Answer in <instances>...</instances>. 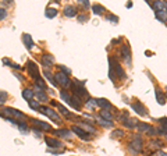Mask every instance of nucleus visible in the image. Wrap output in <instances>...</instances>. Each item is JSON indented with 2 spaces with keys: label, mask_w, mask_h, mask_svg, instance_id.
<instances>
[{
  "label": "nucleus",
  "mask_w": 167,
  "mask_h": 156,
  "mask_svg": "<svg viewBox=\"0 0 167 156\" xmlns=\"http://www.w3.org/2000/svg\"><path fill=\"white\" fill-rule=\"evenodd\" d=\"M155 93H156V99H158V103H159V105H164V103H166V96L161 93V91L159 89V88H156V89H155Z\"/></svg>",
  "instance_id": "obj_25"
},
{
  "label": "nucleus",
  "mask_w": 167,
  "mask_h": 156,
  "mask_svg": "<svg viewBox=\"0 0 167 156\" xmlns=\"http://www.w3.org/2000/svg\"><path fill=\"white\" fill-rule=\"evenodd\" d=\"M106 20H109V21H112V22H116V24H117V22H119V17H116V15H106Z\"/></svg>",
  "instance_id": "obj_39"
},
{
  "label": "nucleus",
  "mask_w": 167,
  "mask_h": 156,
  "mask_svg": "<svg viewBox=\"0 0 167 156\" xmlns=\"http://www.w3.org/2000/svg\"><path fill=\"white\" fill-rule=\"evenodd\" d=\"M79 127H81L82 130H85L86 132H89V134H95L96 132V130H95V127H92L89 123H85V121H82V123H78Z\"/></svg>",
  "instance_id": "obj_24"
},
{
  "label": "nucleus",
  "mask_w": 167,
  "mask_h": 156,
  "mask_svg": "<svg viewBox=\"0 0 167 156\" xmlns=\"http://www.w3.org/2000/svg\"><path fill=\"white\" fill-rule=\"evenodd\" d=\"M35 96V92H33L32 89H28V88H25L24 91H22V98H24L25 100H32V98Z\"/></svg>",
  "instance_id": "obj_26"
},
{
  "label": "nucleus",
  "mask_w": 167,
  "mask_h": 156,
  "mask_svg": "<svg viewBox=\"0 0 167 156\" xmlns=\"http://www.w3.org/2000/svg\"><path fill=\"white\" fill-rule=\"evenodd\" d=\"M166 3H167V2H166Z\"/></svg>",
  "instance_id": "obj_53"
},
{
  "label": "nucleus",
  "mask_w": 167,
  "mask_h": 156,
  "mask_svg": "<svg viewBox=\"0 0 167 156\" xmlns=\"http://www.w3.org/2000/svg\"><path fill=\"white\" fill-rule=\"evenodd\" d=\"M3 63L7 64V66H11V61H10L9 59H3Z\"/></svg>",
  "instance_id": "obj_49"
},
{
  "label": "nucleus",
  "mask_w": 167,
  "mask_h": 156,
  "mask_svg": "<svg viewBox=\"0 0 167 156\" xmlns=\"http://www.w3.org/2000/svg\"><path fill=\"white\" fill-rule=\"evenodd\" d=\"M45 141H46V144L50 146V149H60L61 146H63V144H61L59 139H55V138H50V137H46L45 138ZM63 149V148H61Z\"/></svg>",
  "instance_id": "obj_13"
},
{
  "label": "nucleus",
  "mask_w": 167,
  "mask_h": 156,
  "mask_svg": "<svg viewBox=\"0 0 167 156\" xmlns=\"http://www.w3.org/2000/svg\"><path fill=\"white\" fill-rule=\"evenodd\" d=\"M155 156H167L166 152H161V150H158V152L155 153Z\"/></svg>",
  "instance_id": "obj_47"
},
{
  "label": "nucleus",
  "mask_w": 167,
  "mask_h": 156,
  "mask_svg": "<svg viewBox=\"0 0 167 156\" xmlns=\"http://www.w3.org/2000/svg\"><path fill=\"white\" fill-rule=\"evenodd\" d=\"M32 132L35 134V137H36V138H42V132L38 131V128H32Z\"/></svg>",
  "instance_id": "obj_44"
},
{
  "label": "nucleus",
  "mask_w": 167,
  "mask_h": 156,
  "mask_svg": "<svg viewBox=\"0 0 167 156\" xmlns=\"http://www.w3.org/2000/svg\"><path fill=\"white\" fill-rule=\"evenodd\" d=\"M15 126L20 128V131L24 132V134H27L28 131H29V128H28V124L27 123H22V121H17V124Z\"/></svg>",
  "instance_id": "obj_34"
},
{
  "label": "nucleus",
  "mask_w": 167,
  "mask_h": 156,
  "mask_svg": "<svg viewBox=\"0 0 167 156\" xmlns=\"http://www.w3.org/2000/svg\"><path fill=\"white\" fill-rule=\"evenodd\" d=\"M33 92H35V96H36V99L39 100V102H47V99H49L47 95H46L45 91H42L39 87L35 85V91H33Z\"/></svg>",
  "instance_id": "obj_15"
},
{
  "label": "nucleus",
  "mask_w": 167,
  "mask_h": 156,
  "mask_svg": "<svg viewBox=\"0 0 167 156\" xmlns=\"http://www.w3.org/2000/svg\"><path fill=\"white\" fill-rule=\"evenodd\" d=\"M7 100V92L6 91H0V105H3Z\"/></svg>",
  "instance_id": "obj_38"
},
{
  "label": "nucleus",
  "mask_w": 167,
  "mask_h": 156,
  "mask_svg": "<svg viewBox=\"0 0 167 156\" xmlns=\"http://www.w3.org/2000/svg\"><path fill=\"white\" fill-rule=\"evenodd\" d=\"M56 15H57V10L56 9H46V13H45V17L46 18H55Z\"/></svg>",
  "instance_id": "obj_33"
},
{
  "label": "nucleus",
  "mask_w": 167,
  "mask_h": 156,
  "mask_svg": "<svg viewBox=\"0 0 167 156\" xmlns=\"http://www.w3.org/2000/svg\"><path fill=\"white\" fill-rule=\"evenodd\" d=\"M121 57H123V60H124L128 66H131V50H130V46H127V45L121 46Z\"/></svg>",
  "instance_id": "obj_12"
},
{
  "label": "nucleus",
  "mask_w": 167,
  "mask_h": 156,
  "mask_svg": "<svg viewBox=\"0 0 167 156\" xmlns=\"http://www.w3.org/2000/svg\"><path fill=\"white\" fill-rule=\"evenodd\" d=\"M131 107H132V110L135 113L139 114V116H148V110H146V107L141 102H132L131 103Z\"/></svg>",
  "instance_id": "obj_9"
},
{
  "label": "nucleus",
  "mask_w": 167,
  "mask_h": 156,
  "mask_svg": "<svg viewBox=\"0 0 167 156\" xmlns=\"http://www.w3.org/2000/svg\"><path fill=\"white\" fill-rule=\"evenodd\" d=\"M71 91H73V95L77 96L78 99H89L88 91L85 88V82L78 81V80H73V85H71Z\"/></svg>",
  "instance_id": "obj_1"
},
{
  "label": "nucleus",
  "mask_w": 167,
  "mask_h": 156,
  "mask_svg": "<svg viewBox=\"0 0 167 156\" xmlns=\"http://www.w3.org/2000/svg\"><path fill=\"white\" fill-rule=\"evenodd\" d=\"M14 75H15V77H17V78H18L20 81H25V78H24V77H22V75H21V74H17V72H14Z\"/></svg>",
  "instance_id": "obj_48"
},
{
  "label": "nucleus",
  "mask_w": 167,
  "mask_h": 156,
  "mask_svg": "<svg viewBox=\"0 0 167 156\" xmlns=\"http://www.w3.org/2000/svg\"><path fill=\"white\" fill-rule=\"evenodd\" d=\"M28 105L31 106V109H33V110H39L40 109V105H39V102H36V100H29L28 102Z\"/></svg>",
  "instance_id": "obj_36"
},
{
  "label": "nucleus",
  "mask_w": 167,
  "mask_h": 156,
  "mask_svg": "<svg viewBox=\"0 0 167 156\" xmlns=\"http://www.w3.org/2000/svg\"><path fill=\"white\" fill-rule=\"evenodd\" d=\"M159 123H160V128L158 130L159 134H163L166 135L167 134V117H161V119H159Z\"/></svg>",
  "instance_id": "obj_20"
},
{
  "label": "nucleus",
  "mask_w": 167,
  "mask_h": 156,
  "mask_svg": "<svg viewBox=\"0 0 167 156\" xmlns=\"http://www.w3.org/2000/svg\"><path fill=\"white\" fill-rule=\"evenodd\" d=\"M43 75H45V77H46V80H47V81L50 82V84H52L53 87H56V85H57V82H56V80H55V75H53L52 72L49 71L47 68H45V70H43Z\"/></svg>",
  "instance_id": "obj_23"
},
{
  "label": "nucleus",
  "mask_w": 167,
  "mask_h": 156,
  "mask_svg": "<svg viewBox=\"0 0 167 156\" xmlns=\"http://www.w3.org/2000/svg\"><path fill=\"white\" fill-rule=\"evenodd\" d=\"M156 18L161 22H167V10H163V11H155Z\"/></svg>",
  "instance_id": "obj_27"
},
{
  "label": "nucleus",
  "mask_w": 167,
  "mask_h": 156,
  "mask_svg": "<svg viewBox=\"0 0 167 156\" xmlns=\"http://www.w3.org/2000/svg\"><path fill=\"white\" fill-rule=\"evenodd\" d=\"M149 146L155 148V149H161L163 148V142L160 139H152V141L149 142Z\"/></svg>",
  "instance_id": "obj_32"
},
{
  "label": "nucleus",
  "mask_w": 167,
  "mask_h": 156,
  "mask_svg": "<svg viewBox=\"0 0 167 156\" xmlns=\"http://www.w3.org/2000/svg\"><path fill=\"white\" fill-rule=\"evenodd\" d=\"M99 117H100V119H104V120H110V121H112V114L109 113V110H100Z\"/></svg>",
  "instance_id": "obj_35"
},
{
  "label": "nucleus",
  "mask_w": 167,
  "mask_h": 156,
  "mask_svg": "<svg viewBox=\"0 0 167 156\" xmlns=\"http://www.w3.org/2000/svg\"><path fill=\"white\" fill-rule=\"evenodd\" d=\"M120 120H121V121H123V124H124L125 127H128V128H137L138 124H139L137 120H132V119H130V117L127 116V113L123 114Z\"/></svg>",
  "instance_id": "obj_10"
},
{
  "label": "nucleus",
  "mask_w": 167,
  "mask_h": 156,
  "mask_svg": "<svg viewBox=\"0 0 167 156\" xmlns=\"http://www.w3.org/2000/svg\"><path fill=\"white\" fill-rule=\"evenodd\" d=\"M39 111H42L43 114H46V116H47L50 120H53V121H60V116H59V113H56L53 109L47 107V106H40Z\"/></svg>",
  "instance_id": "obj_7"
},
{
  "label": "nucleus",
  "mask_w": 167,
  "mask_h": 156,
  "mask_svg": "<svg viewBox=\"0 0 167 156\" xmlns=\"http://www.w3.org/2000/svg\"><path fill=\"white\" fill-rule=\"evenodd\" d=\"M60 98H61V100H63V102H66L67 105H70L71 98H73V96L67 92V91H61V92H60Z\"/></svg>",
  "instance_id": "obj_28"
},
{
  "label": "nucleus",
  "mask_w": 167,
  "mask_h": 156,
  "mask_svg": "<svg viewBox=\"0 0 167 156\" xmlns=\"http://www.w3.org/2000/svg\"><path fill=\"white\" fill-rule=\"evenodd\" d=\"M132 7V3H127V9H131Z\"/></svg>",
  "instance_id": "obj_50"
},
{
  "label": "nucleus",
  "mask_w": 167,
  "mask_h": 156,
  "mask_svg": "<svg viewBox=\"0 0 167 156\" xmlns=\"http://www.w3.org/2000/svg\"><path fill=\"white\" fill-rule=\"evenodd\" d=\"M73 132H75V134L78 135L79 138H81V139H85V141H89V139L92 138L91 134H89V132H86L85 130H82L79 126H74V127H73Z\"/></svg>",
  "instance_id": "obj_11"
},
{
  "label": "nucleus",
  "mask_w": 167,
  "mask_h": 156,
  "mask_svg": "<svg viewBox=\"0 0 167 156\" xmlns=\"http://www.w3.org/2000/svg\"><path fill=\"white\" fill-rule=\"evenodd\" d=\"M47 152L53 153V155H59V153H63V152H64V149H50V148H49Z\"/></svg>",
  "instance_id": "obj_40"
},
{
  "label": "nucleus",
  "mask_w": 167,
  "mask_h": 156,
  "mask_svg": "<svg viewBox=\"0 0 167 156\" xmlns=\"http://www.w3.org/2000/svg\"><path fill=\"white\" fill-rule=\"evenodd\" d=\"M70 106L74 109V110H81V107H82V102H81V99H78L77 96H74L73 95V98H71V102H70Z\"/></svg>",
  "instance_id": "obj_19"
},
{
  "label": "nucleus",
  "mask_w": 167,
  "mask_h": 156,
  "mask_svg": "<svg viewBox=\"0 0 167 156\" xmlns=\"http://www.w3.org/2000/svg\"><path fill=\"white\" fill-rule=\"evenodd\" d=\"M63 13H64L66 17H75L77 15V9L75 7H73V6H66L64 7V10H63Z\"/></svg>",
  "instance_id": "obj_21"
},
{
  "label": "nucleus",
  "mask_w": 167,
  "mask_h": 156,
  "mask_svg": "<svg viewBox=\"0 0 167 156\" xmlns=\"http://www.w3.org/2000/svg\"><path fill=\"white\" fill-rule=\"evenodd\" d=\"M139 130V132H143V134H149V135H159V131L153 127H150V124H146V123H139L137 127Z\"/></svg>",
  "instance_id": "obj_8"
},
{
  "label": "nucleus",
  "mask_w": 167,
  "mask_h": 156,
  "mask_svg": "<svg viewBox=\"0 0 167 156\" xmlns=\"http://www.w3.org/2000/svg\"><path fill=\"white\" fill-rule=\"evenodd\" d=\"M7 17V11L4 9H0V20H4Z\"/></svg>",
  "instance_id": "obj_43"
},
{
  "label": "nucleus",
  "mask_w": 167,
  "mask_h": 156,
  "mask_svg": "<svg viewBox=\"0 0 167 156\" xmlns=\"http://www.w3.org/2000/svg\"><path fill=\"white\" fill-rule=\"evenodd\" d=\"M78 20H79V22H84L88 20V17H86L85 14H81V15H78Z\"/></svg>",
  "instance_id": "obj_45"
},
{
  "label": "nucleus",
  "mask_w": 167,
  "mask_h": 156,
  "mask_svg": "<svg viewBox=\"0 0 167 156\" xmlns=\"http://www.w3.org/2000/svg\"><path fill=\"white\" fill-rule=\"evenodd\" d=\"M0 116L4 117V119H11V117H15V119H20V120H24L25 119V114L21 113L20 110L17 109H13V107H6L0 111Z\"/></svg>",
  "instance_id": "obj_4"
},
{
  "label": "nucleus",
  "mask_w": 167,
  "mask_h": 156,
  "mask_svg": "<svg viewBox=\"0 0 167 156\" xmlns=\"http://www.w3.org/2000/svg\"><path fill=\"white\" fill-rule=\"evenodd\" d=\"M32 121L35 126L38 127V128H40L42 131H50L52 130V126L50 124H47V123H45V121H40V120H36V119H32Z\"/></svg>",
  "instance_id": "obj_16"
},
{
  "label": "nucleus",
  "mask_w": 167,
  "mask_h": 156,
  "mask_svg": "<svg viewBox=\"0 0 167 156\" xmlns=\"http://www.w3.org/2000/svg\"><path fill=\"white\" fill-rule=\"evenodd\" d=\"M128 149H130L132 153H141L142 152L143 146H142V138H141V135L137 134L131 138L130 144H128Z\"/></svg>",
  "instance_id": "obj_3"
},
{
  "label": "nucleus",
  "mask_w": 167,
  "mask_h": 156,
  "mask_svg": "<svg viewBox=\"0 0 167 156\" xmlns=\"http://www.w3.org/2000/svg\"><path fill=\"white\" fill-rule=\"evenodd\" d=\"M92 10H93V13L96 15H102L104 13V7L102 6V4H93V6H92Z\"/></svg>",
  "instance_id": "obj_30"
},
{
  "label": "nucleus",
  "mask_w": 167,
  "mask_h": 156,
  "mask_svg": "<svg viewBox=\"0 0 167 156\" xmlns=\"http://www.w3.org/2000/svg\"><path fill=\"white\" fill-rule=\"evenodd\" d=\"M79 3L85 7V9H88V7H89V2H88V0H79Z\"/></svg>",
  "instance_id": "obj_46"
},
{
  "label": "nucleus",
  "mask_w": 167,
  "mask_h": 156,
  "mask_svg": "<svg viewBox=\"0 0 167 156\" xmlns=\"http://www.w3.org/2000/svg\"><path fill=\"white\" fill-rule=\"evenodd\" d=\"M55 80H56V82H57V85H60V87H63V88H68L73 84L71 80L68 78V75L63 74V72H60V71L55 75Z\"/></svg>",
  "instance_id": "obj_6"
},
{
  "label": "nucleus",
  "mask_w": 167,
  "mask_h": 156,
  "mask_svg": "<svg viewBox=\"0 0 167 156\" xmlns=\"http://www.w3.org/2000/svg\"><path fill=\"white\" fill-rule=\"evenodd\" d=\"M97 123H99L102 127H106V128H112L113 127V121L104 120V119H100V117H97Z\"/></svg>",
  "instance_id": "obj_29"
},
{
  "label": "nucleus",
  "mask_w": 167,
  "mask_h": 156,
  "mask_svg": "<svg viewBox=\"0 0 167 156\" xmlns=\"http://www.w3.org/2000/svg\"><path fill=\"white\" fill-rule=\"evenodd\" d=\"M112 135H113V137H123V135H124V132H123L121 130H114Z\"/></svg>",
  "instance_id": "obj_42"
},
{
  "label": "nucleus",
  "mask_w": 167,
  "mask_h": 156,
  "mask_svg": "<svg viewBox=\"0 0 167 156\" xmlns=\"http://www.w3.org/2000/svg\"><path fill=\"white\" fill-rule=\"evenodd\" d=\"M57 109H59V111H60V113L63 114V116H66V117H67V119H73V117H74V116H71L70 111L67 110V109L64 107L63 105H59V103H57Z\"/></svg>",
  "instance_id": "obj_31"
},
{
  "label": "nucleus",
  "mask_w": 167,
  "mask_h": 156,
  "mask_svg": "<svg viewBox=\"0 0 167 156\" xmlns=\"http://www.w3.org/2000/svg\"><path fill=\"white\" fill-rule=\"evenodd\" d=\"M166 99H167V93H166Z\"/></svg>",
  "instance_id": "obj_52"
},
{
  "label": "nucleus",
  "mask_w": 167,
  "mask_h": 156,
  "mask_svg": "<svg viewBox=\"0 0 167 156\" xmlns=\"http://www.w3.org/2000/svg\"><path fill=\"white\" fill-rule=\"evenodd\" d=\"M164 137H166V139H167V134H166V135H164Z\"/></svg>",
  "instance_id": "obj_51"
},
{
  "label": "nucleus",
  "mask_w": 167,
  "mask_h": 156,
  "mask_svg": "<svg viewBox=\"0 0 167 156\" xmlns=\"http://www.w3.org/2000/svg\"><path fill=\"white\" fill-rule=\"evenodd\" d=\"M40 61H42L43 67L49 68V67H52L53 64H55V57H53L52 54H43L42 59H40Z\"/></svg>",
  "instance_id": "obj_14"
},
{
  "label": "nucleus",
  "mask_w": 167,
  "mask_h": 156,
  "mask_svg": "<svg viewBox=\"0 0 167 156\" xmlns=\"http://www.w3.org/2000/svg\"><path fill=\"white\" fill-rule=\"evenodd\" d=\"M59 68H60V72H63V74H66V75H68V74H70V70L67 68L66 66H60V67H59Z\"/></svg>",
  "instance_id": "obj_41"
},
{
  "label": "nucleus",
  "mask_w": 167,
  "mask_h": 156,
  "mask_svg": "<svg viewBox=\"0 0 167 156\" xmlns=\"http://www.w3.org/2000/svg\"><path fill=\"white\" fill-rule=\"evenodd\" d=\"M96 105L99 106V107H102V110H109V109L112 107V103H110L107 99H103V98L96 99Z\"/></svg>",
  "instance_id": "obj_18"
},
{
  "label": "nucleus",
  "mask_w": 167,
  "mask_h": 156,
  "mask_svg": "<svg viewBox=\"0 0 167 156\" xmlns=\"http://www.w3.org/2000/svg\"><path fill=\"white\" fill-rule=\"evenodd\" d=\"M22 42H24V45L27 46L28 49H32L33 46V41H32V38H31V35L29 33H24V35H22Z\"/></svg>",
  "instance_id": "obj_22"
},
{
  "label": "nucleus",
  "mask_w": 167,
  "mask_h": 156,
  "mask_svg": "<svg viewBox=\"0 0 167 156\" xmlns=\"http://www.w3.org/2000/svg\"><path fill=\"white\" fill-rule=\"evenodd\" d=\"M86 107H89V109H95V106H97L96 105V99H91V98H89L88 100H86Z\"/></svg>",
  "instance_id": "obj_37"
},
{
  "label": "nucleus",
  "mask_w": 167,
  "mask_h": 156,
  "mask_svg": "<svg viewBox=\"0 0 167 156\" xmlns=\"http://www.w3.org/2000/svg\"><path fill=\"white\" fill-rule=\"evenodd\" d=\"M55 134L59 135V137H61V138H67V139H70L71 137H73V131H70V130H66V128L55 130Z\"/></svg>",
  "instance_id": "obj_17"
},
{
  "label": "nucleus",
  "mask_w": 167,
  "mask_h": 156,
  "mask_svg": "<svg viewBox=\"0 0 167 156\" xmlns=\"http://www.w3.org/2000/svg\"><path fill=\"white\" fill-rule=\"evenodd\" d=\"M25 68L28 70V74L31 75V78H32L33 81H38L39 78H42L40 77V74H39V68H38V66L33 63V61L28 60L27 64H25Z\"/></svg>",
  "instance_id": "obj_5"
},
{
  "label": "nucleus",
  "mask_w": 167,
  "mask_h": 156,
  "mask_svg": "<svg viewBox=\"0 0 167 156\" xmlns=\"http://www.w3.org/2000/svg\"><path fill=\"white\" fill-rule=\"evenodd\" d=\"M109 66H110V71H109V75H110V78L113 77V72L116 71V74H117V77L119 78H121V80H124L125 78V72H124V70L121 68V66H120L117 61L113 59V57H109Z\"/></svg>",
  "instance_id": "obj_2"
}]
</instances>
